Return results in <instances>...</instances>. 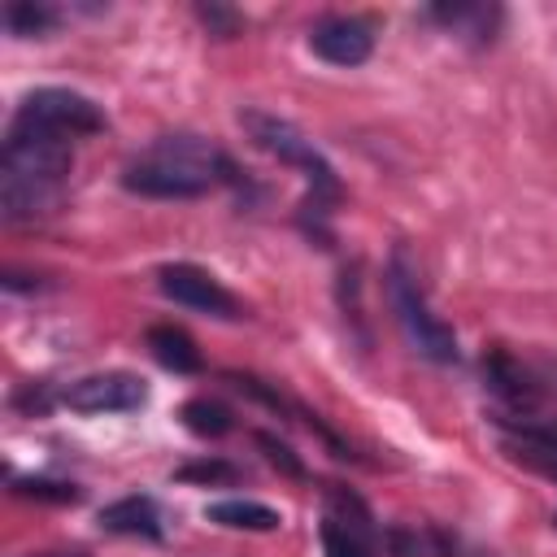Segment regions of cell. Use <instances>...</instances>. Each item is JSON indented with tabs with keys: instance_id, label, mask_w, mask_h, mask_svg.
<instances>
[{
	"instance_id": "cell-1",
	"label": "cell",
	"mask_w": 557,
	"mask_h": 557,
	"mask_svg": "<svg viewBox=\"0 0 557 557\" xmlns=\"http://www.w3.org/2000/svg\"><path fill=\"white\" fill-rule=\"evenodd\" d=\"M74 148L61 135L9 122L0 144V213L4 222H35L52 213L70 178Z\"/></svg>"
},
{
	"instance_id": "cell-2",
	"label": "cell",
	"mask_w": 557,
	"mask_h": 557,
	"mask_svg": "<svg viewBox=\"0 0 557 557\" xmlns=\"http://www.w3.org/2000/svg\"><path fill=\"white\" fill-rule=\"evenodd\" d=\"M218 183H235L231 157L200 135H161L122 170V187L148 200H196Z\"/></svg>"
},
{
	"instance_id": "cell-3",
	"label": "cell",
	"mask_w": 557,
	"mask_h": 557,
	"mask_svg": "<svg viewBox=\"0 0 557 557\" xmlns=\"http://www.w3.org/2000/svg\"><path fill=\"white\" fill-rule=\"evenodd\" d=\"M239 126L248 131V139L278 157L283 165H296L300 178H305V200H300V226L313 235V239H331V213L339 205V174L335 165L313 148V139H305L287 117L278 113H265V109H239Z\"/></svg>"
},
{
	"instance_id": "cell-4",
	"label": "cell",
	"mask_w": 557,
	"mask_h": 557,
	"mask_svg": "<svg viewBox=\"0 0 557 557\" xmlns=\"http://www.w3.org/2000/svg\"><path fill=\"white\" fill-rule=\"evenodd\" d=\"M387 300H392L396 322H400V331H405V339L413 344L418 357H426L435 366H453L461 357L453 326L440 313H431L426 292L418 283V270H413V261H409L405 248H396L392 261H387Z\"/></svg>"
},
{
	"instance_id": "cell-5",
	"label": "cell",
	"mask_w": 557,
	"mask_h": 557,
	"mask_svg": "<svg viewBox=\"0 0 557 557\" xmlns=\"http://www.w3.org/2000/svg\"><path fill=\"white\" fill-rule=\"evenodd\" d=\"M17 126H30V131H48V135H61V139H83V135H96L104 131V113L91 96L83 91H70V87H35L22 96V104L13 109Z\"/></svg>"
},
{
	"instance_id": "cell-6",
	"label": "cell",
	"mask_w": 557,
	"mask_h": 557,
	"mask_svg": "<svg viewBox=\"0 0 557 557\" xmlns=\"http://www.w3.org/2000/svg\"><path fill=\"white\" fill-rule=\"evenodd\" d=\"M374 518L370 509L339 483H326V513H322V557H374Z\"/></svg>"
},
{
	"instance_id": "cell-7",
	"label": "cell",
	"mask_w": 557,
	"mask_h": 557,
	"mask_svg": "<svg viewBox=\"0 0 557 557\" xmlns=\"http://www.w3.org/2000/svg\"><path fill=\"white\" fill-rule=\"evenodd\" d=\"M61 405L74 413H131L148 405V383L131 370H100L83 374L61 392Z\"/></svg>"
},
{
	"instance_id": "cell-8",
	"label": "cell",
	"mask_w": 557,
	"mask_h": 557,
	"mask_svg": "<svg viewBox=\"0 0 557 557\" xmlns=\"http://www.w3.org/2000/svg\"><path fill=\"white\" fill-rule=\"evenodd\" d=\"M157 287L165 300L183 305V309H196V313H209V318H239V300L200 265L191 261H170L157 270Z\"/></svg>"
},
{
	"instance_id": "cell-9",
	"label": "cell",
	"mask_w": 557,
	"mask_h": 557,
	"mask_svg": "<svg viewBox=\"0 0 557 557\" xmlns=\"http://www.w3.org/2000/svg\"><path fill=\"white\" fill-rule=\"evenodd\" d=\"M483 383L492 387V396H500L518 418H531L535 409H540V400H544V383H540V374L531 370V366H522L509 348H500V344H492L487 352H483Z\"/></svg>"
},
{
	"instance_id": "cell-10",
	"label": "cell",
	"mask_w": 557,
	"mask_h": 557,
	"mask_svg": "<svg viewBox=\"0 0 557 557\" xmlns=\"http://www.w3.org/2000/svg\"><path fill=\"white\" fill-rule=\"evenodd\" d=\"M309 48L331 65H361L374 52V30L361 17H322L309 30Z\"/></svg>"
},
{
	"instance_id": "cell-11",
	"label": "cell",
	"mask_w": 557,
	"mask_h": 557,
	"mask_svg": "<svg viewBox=\"0 0 557 557\" xmlns=\"http://www.w3.org/2000/svg\"><path fill=\"white\" fill-rule=\"evenodd\" d=\"M505 435V453L548 479H557V422H535V418H496Z\"/></svg>"
},
{
	"instance_id": "cell-12",
	"label": "cell",
	"mask_w": 557,
	"mask_h": 557,
	"mask_svg": "<svg viewBox=\"0 0 557 557\" xmlns=\"http://www.w3.org/2000/svg\"><path fill=\"white\" fill-rule=\"evenodd\" d=\"M100 527L109 535H144V540H161V509L152 496H122L113 505L100 509Z\"/></svg>"
},
{
	"instance_id": "cell-13",
	"label": "cell",
	"mask_w": 557,
	"mask_h": 557,
	"mask_svg": "<svg viewBox=\"0 0 557 557\" xmlns=\"http://www.w3.org/2000/svg\"><path fill=\"white\" fill-rule=\"evenodd\" d=\"M148 352H152L165 370H174V374H196V370H200V348H196V339H191L183 326H174V322L148 326Z\"/></svg>"
},
{
	"instance_id": "cell-14",
	"label": "cell",
	"mask_w": 557,
	"mask_h": 557,
	"mask_svg": "<svg viewBox=\"0 0 557 557\" xmlns=\"http://www.w3.org/2000/svg\"><path fill=\"white\" fill-rule=\"evenodd\" d=\"M205 518L218 522V527H231V531H278L283 527L278 509H270L261 500H239V496L205 505Z\"/></svg>"
},
{
	"instance_id": "cell-15",
	"label": "cell",
	"mask_w": 557,
	"mask_h": 557,
	"mask_svg": "<svg viewBox=\"0 0 557 557\" xmlns=\"http://www.w3.org/2000/svg\"><path fill=\"white\" fill-rule=\"evenodd\" d=\"M426 17L444 22L457 35H474L483 44V39H492V30L500 22V9H487V4H435V9H426Z\"/></svg>"
},
{
	"instance_id": "cell-16",
	"label": "cell",
	"mask_w": 557,
	"mask_h": 557,
	"mask_svg": "<svg viewBox=\"0 0 557 557\" xmlns=\"http://www.w3.org/2000/svg\"><path fill=\"white\" fill-rule=\"evenodd\" d=\"M4 26H9V35H17V39H35V35L57 30V26H61V13H57V4H48V0H9V4H4Z\"/></svg>"
},
{
	"instance_id": "cell-17",
	"label": "cell",
	"mask_w": 557,
	"mask_h": 557,
	"mask_svg": "<svg viewBox=\"0 0 557 557\" xmlns=\"http://www.w3.org/2000/svg\"><path fill=\"white\" fill-rule=\"evenodd\" d=\"M183 426L200 440H222L231 426H235V413L222 405V400H209V396H191L183 409H178Z\"/></svg>"
},
{
	"instance_id": "cell-18",
	"label": "cell",
	"mask_w": 557,
	"mask_h": 557,
	"mask_svg": "<svg viewBox=\"0 0 557 557\" xmlns=\"http://www.w3.org/2000/svg\"><path fill=\"white\" fill-rule=\"evenodd\" d=\"M17 496H39V500H57V505H74L83 500V487L74 483H52V479H13Z\"/></svg>"
},
{
	"instance_id": "cell-19",
	"label": "cell",
	"mask_w": 557,
	"mask_h": 557,
	"mask_svg": "<svg viewBox=\"0 0 557 557\" xmlns=\"http://www.w3.org/2000/svg\"><path fill=\"white\" fill-rule=\"evenodd\" d=\"M174 479L178 483H235L239 479V470L231 466V461H187L183 470H174Z\"/></svg>"
},
{
	"instance_id": "cell-20",
	"label": "cell",
	"mask_w": 557,
	"mask_h": 557,
	"mask_svg": "<svg viewBox=\"0 0 557 557\" xmlns=\"http://www.w3.org/2000/svg\"><path fill=\"white\" fill-rule=\"evenodd\" d=\"M257 444H261V448H265V457H270V461H274L278 470H287L292 479H300V474H305V466H300V457H296V453H292V448H287L283 440H274V435H265V431H257Z\"/></svg>"
},
{
	"instance_id": "cell-21",
	"label": "cell",
	"mask_w": 557,
	"mask_h": 557,
	"mask_svg": "<svg viewBox=\"0 0 557 557\" xmlns=\"http://www.w3.org/2000/svg\"><path fill=\"white\" fill-rule=\"evenodd\" d=\"M196 13H200V22H205V26L213 30V35H222V39L239 30V17H235L231 9H222V4H200Z\"/></svg>"
},
{
	"instance_id": "cell-22",
	"label": "cell",
	"mask_w": 557,
	"mask_h": 557,
	"mask_svg": "<svg viewBox=\"0 0 557 557\" xmlns=\"http://www.w3.org/2000/svg\"><path fill=\"white\" fill-rule=\"evenodd\" d=\"M39 557H83V553H39Z\"/></svg>"
}]
</instances>
